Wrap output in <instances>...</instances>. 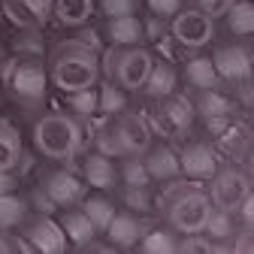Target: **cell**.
<instances>
[{
	"label": "cell",
	"instance_id": "1",
	"mask_svg": "<svg viewBox=\"0 0 254 254\" xmlns=\"http://www.w3.org/2000/svg\"><path fill=\"white\" fill-rule=\"evenodd\" d=\"M46 73H49V85H55L61 94L97 85L100 52L82 40H61L58 46H52L46 58Z\"/></svg>",
	"mask_w": 254,
	"mask_h": 254
},
{
	"label": "cell",
	"instance_id": "2",
	"mask_svg": "<svg viewBox=\"0 0 254 254\" xmlns=\"http://www.w3.org/2000/svg\"><path fill=\"white\" fill-rule=\"evenodd\" d=\"M164 194L157 197V206H161V218L164 224L173 227L179 236L182 233H200L206 218L212 212V200L206 194V188L200 182H190L185 176L164 182Z\"/></svg>",
	"mask_w": 254,
	"mask_h": 254
},
{
	"label": "cell",
	"instance_id": "3",
	"mask_svg": "<svg viewBox=\"0 0 254 254\" xmlns=\"http://www.w3.org/2000/svg\"><path fill=\"white\" fill-rule=\"evenodd\" d=\"M0 82H3L6 94L15 103H21L24 109H40L46 103V94H49V73H46L43 55H15V58H9Z\"/></svg>",
	"mask_w": 254,
	"mask_h": 254
},
{
	"label": "cell",
	"instance_id": "4",
	"mask_svg": "<svg viewBox=\"0 0 254 254\" xmlns=\"http://www.w3.org/2000/svg\"><path fill=\"white\" fill-rule=\"evenodd\" d=\"M30 139H34V148L49 161H67L82 145V124L70 112L55 109L34 121Z\"/></svg>",
	"mask_w": 254,
	"mask_h": 254
},
{
	"label": "cell",
	"instance_id": "5",
	"mask_svg": "<svg viewBox=\"0 0 254 254\" xmlns=\"http://www.w3.org/2000/svg\"><path fill=\"white\" fill-rule=\"evenodd\" d=\"M151 49L145 43L136 46H106L100 49V76L124 88L127 94H133L142 88L148 70H151Z\"/></svg>",
	"mask_w": 254,
	"mask_h": 254
},
{
	"label": "cell",
	"instance_id": "6",
	"mask_svg": "<svg viewBox=\"0 0 254 254\" xmlns=\"http://www.w3.org/2000/svg\"><path fill=\"white\" fill-rule=\"evenodd\" d=\"M167 21H170L167 24L170 37L182 49L200 52V49H206V46L215 43V18L209 12H203L200 6H194V3H182Z\"/></svg>",
	"mask_w": 254,
	"mask_h": 254
},
{
	"label": "cell",
	"instance_id": "7",
	"mask_svg": "<svg viewBox=\"0 0 254 254\" xmlns=\"http://www.w3.org/2000/svg\"><path fill=\"white\" fill-rule=\"evenodd\" d=\"M194 121H197L194 100L185 97V94H179V91H173V94H167V97L154 100L148 127H151V133H161L167 139H182L190 127H194Z\"/></svg>",
	"mask_w": 254,
	"mask_h": 254
},
{
	"label": "cell",
	"instance_id": "8",
	"mask_svg": "<svg viewBox=\"0 0 254 254\" xmlns=\"http://www.w3.org/2000/svg\"><path fill=\"white\" fill-rule=\"evenodd\" d=\"M206 194H209V200H212L215 209L233 212V209L251 194V176H248V170H245L242 164H236V161H230V164L221 161V167H218L215 176L209 179Z\"/></svg>",
	"mask_w": 254,
	"mask_h": 254
},
{
	"label": "cell",
	"instance_id": "9",
	"mask_svg": "<svg viewBox=\"0 0 254 254\" xmlns=\"http://www.w3.org/2000/svg\"><path fill=\"white\" fill-rule=\"evenodd\" d=\"M206 133L212 136V145L218 148V154H224L227 161H236L242 167H248V148H251V130L248 124L236 115L227 118H206Z\"/></svg>",
	"mask_w": 254,
	"mask_h": 254
},
{
	"label": "cell",
	"instance_id": "10",
	"mask_svg": "<svg viewBox=\"0 0 254 254\" xmlns=\"http://www.w3.org/2000/svg\"><path fill=\"white\" fill-rule=\"evenodd\" d=\"M109 130H112V139L118 145L121 154H142L151 142H154V133L148 127V118L139 115V112H118L112 118H106Z\"/></svg>",
	"mask_w": 254,
	"mask_h": 254
},
{
	"label": "cell",
	"instance_id": "11",
	"mask_svg": "<svg viewBox=\"0 0 254 254\" xmlns=\"http://www.w3.org/2000/svg\"><path fill=\"white\" fill-rule=\"evenodd\" d=\"M209 58L215 64V73L221 82L236 85L242 79H251V46H248V40L218 43Z\"/></svg>",
	"mask_w": 254,
	"mask_h": 254
},
{
	"label": "cell",
	"instance_id": "12",
	"mask_svg": "<svg viewBox=\"0 0 254 254\" xmlns=\"http://www.w3.org/2000/svg\"><path fill=\"white\" fill-rule=\"evenodd\" d=\"M21 236L27 239L24 245L30 251H43V254H61V251H67L70 242L67 236H64L61 224L52 218V215H34V218H24L21 221Z\"/></svg>",
	"mask_w": 254,
	"mask_h": 254
},
{
	"label": "cell",
	"instance_id": "13",
	"mask_svg": "<svg viewBox=\"0 0 254 254\" xmlns=\"http://www.w3.org/2000/svg\"><path fill=\"white\" fill-rule=\"evenodd\" d=\"M179 167H182V176L190 182H209L221 167V154L209 139H190L179 151Z\"/></svg>",
	"mask_w": 254,
	"mask_h": 254
},
{
	"label": "cell",
	"instance_id": "14",
	"mask_svg": "<svg viewBox=\"0 0 254 254\" xmlns=\"http://www.w3.org/2000/svg\"><path fill=\"white\" fill-rule=\"evenodd\" d=\"M40 188H43V194H46L58 209H64V206H76V203L88 194V185L82 182V176H76V173H70V170H64V167L49 170V173L43 176Z\"/></svg>",
	"mask_w": 254,
	"mask_h": 254
},
{
	"label": "cell",
	"instance_id": "15",
	"mask_svg": "<svg viewBox=\"0 0 254 254\" xmlns=\"http://www.w3.org/2000/svg\"><path fill=\"white\" fill-rule=\"evenodd\" d=\"M142 164L151 176V182H173L182 176V167H179V151L170 145V142H151L145 151H142Z\"/></svg>",
	"mask_w": 254,
	"mask_h": 254
},
{
	"label": "cell",
	"instance_id": "16",
	"mask_svg": "<svg viewBox=\"0 0 254 254\" xmlns=\"http://www.w3.org/2000/svg\"><path fill=\"white\" fill-rule=\"evenodd\" d=\"M79 176L88 188L94 190H109L118 185V167H115V157H106L100 151H91L82 157L79 164Z\"/></svg>",
	"mask_w": 254,
	"mask_h": 254
},
{
	"label": "cell",
	"instance_id": "17",
	"mask_svg": "<svg viewBox=\"0 0 254 254\" xmlns=\"http://www.w3.org/2000/svg\"><path fill=\"white\" fill-rule=\"evenodd\" d=\"M145 224L142 218L130 209H115V215L109 218V224L103 230V236L109 239V248H133L136 239L142 236Z\"/></svg>",
	"mask_w": 254,
	"mask_h": 254
},
{
	"label": "cell",
	"instance_id": "18",
	"mask_svg": "<svg viewBox=\"0 0 254 254\" xmlns=\"http://www.w3.org/2000/svg\"><path fill=\"white\" fill-rule=\"evenodd\" d=\"M103 40H106V46H136V43H145L142 18L136 12L106 15V21H103Z\"/></svg>",
	"mask_w": 254,
	"mask_h": 254
},
{
	"label": "cell",
	"instance_id": "19",
	"mask_svg": "<svg viewBox=\"0 0 254 254\" xmlns=\"http://www.w3.org/2000/svg\"><path fill=\"white\" fill-rule=\"evenodd\" d=\"M194 109H197V115L206 121V118H227V115H236V109H239V103H236V97L233 94H227L221 85H215V88H203V91H194Z\"/></svg>",
	"mask_w": 254,
	"mask_h": 254
},
{
	"label": "cell",
	"instance_id": "20",
	"mask_svg": "<svg viewBox=\"0 0 254 254\" xmlns=\"http://www.w3.org/2000/svg\"><path fill=\"white\" fill-rule=\"evenodd\" d=\"M179 79H182V73L176 70V64L173 61H151V70H148V76H145V82H142V88L139 91H145V97L148 100H161V97H167V94H173V91H179Z\"/></svg>",
	"mask_w": 254,
	"mask_h": 254
},
{
	"label": "cell",
	"instance_id": "21",
	"mask_svg": "<svg viewBox=\"0 0 254 254\" xmlns=\"http://www.w3.org/2000/svg\"><path fill=\"white\" fill-rule=\"evenodd\" d=\"M58 212H61L58 224H61V230H64V236H67V242H70V245L82 248V245H88L94 236H100L97 230H94V224L88 221V215H85L82 209L64 206V209H58Z\"/></svg>",
	"mask_w": 254,
	"mask_h": 254
},
{
	"label": "cell",
	"instance_id": "22",
	"mask_svg": "<svg viewBox=\"0 0 254 254\" xmlns=\"http://www.w3.org/2000/svg\"><path fill=\"white\" fill-rule=\"evenodd\" d=\"M236 230H239V224H236L233 212L212 206V212H209V218H206V224H203L200 233L212 242V251H227V242H230V236Z\"/></svg>",
	"mask_w": 254,
	"mask_h": 254
},
{
	"label": "cell",
	"instance_id": "23",
	"mask_svg": "<svg viewBox=\"0 0 254 254\" xmlns=\"http://www.w3.org/2000/svg\"><path fill=\"white\" fill-rule=\"evenodd\" d=\"M97 12L94 0H52V18L61 27H82Z\"/></svg>",
	"mask_w": 254,
	"mask_h": 254
},
{
	"label": "cell",
	"instance_id": "24",
	"mask_svg": "<svg viewBox=\"0 0 254 254\" xmlns=\"http://www.w3.org/2000/svg\"><path fill=\"white\" fill-rule=\"evenodd\" d=\"M182 76H185V85L194 88V91L221 85V79H218V73H215V64H212L209 55H194V58H188Z\"/></svg>",
	"mask_w": 254,
	"mask_h": 254
},
{
	"label": "cell",
	"instance_id": "25",
	"mask_svg": "<svg viewBox=\"0 0 254 254\" xmlns=\"http://www.w3.org/2000/svg\"><path fill=\"white\" fill-rule=\"evenodd\" d=\"M76 206L88 215V221L94 224V230H97V233H103V230H106L109 218H112V215H115V209H118V206H115V200H112V197H106L103 190H97V194H85Z\"/></svg>",
	"mask_w": 254,
	"mask_h": 254
},
{
	"label": "cell",
	"instance_id": "26",
	"mask_svg": "<svg viewBox=\"0 0 254 254\" xmlns=\"http://www.w3.org/2000/svg\"><path fill=\"white\" fill-rule=\"evenodd\" d=\"M97 115H103V118H112V115H118V112H124L127 106H130V97H127V91L124 88H118L115 82H109V79H97Z\"/></svg>",
	"mask_w": 254,
	"mask_h": 254
},
{
	"label": "cell",
	"instance_id": "27",
	"mask_svg": "<svg viewBox=\"0 0 254 254\" xmlns=\"http://www.w3.org/2000/svg\"><path fill=\"white\" fill-rule=\"evenodd\" d=\"M21 164V133L6 118H0V170H18Z\"/></svg>",
	"mask_w": 254,
	"mask_h": 254
},
{
	"label": "cell",
	"instance_id": "28",
	"mask_svg": "<svg viewBox=\"0 0 254 254\" xmlns=\"http://www.w3.org/2000/svg\"><path fill=\"white\" fill-rule=\"evenodd\" d=\"M61 97H64V112H70L76 121H88L97 115V88L94 85L79 88V91H67Z\"/></svg>",
	"mask_w": 254,
	"mask_h": 254
},
{
	"label": "cell",
	"instance_id": "29",
	"mask_svg": "<svg viewBox=\"0 0 254 254\" xmlns=\"http://www.w3.org/2000/svg\"><path fill=\"white\" fill-rule=\"evenodd\" d=\"M221 18H224L227 30L236 40H248L251 37V27H254V6H251V0H233Z\"/></svg>",
	"mask_w": 254,
	"mask_h": 254
},
{
	"label": "cell",
	"instance_id": "30",
	"mask_svg": "<svg viewBox=\"0 0 254 254\" xmlns=\"http://www.w3.org/2000/svg\"><path fill=\"white\" fill-rule=\"evenodd\" d=\"M0 15H3L6 24L15 27V30H34V27L46 24L34 9L24 3V0H0Z\"/></svg>",
	"mask_w": 254,
	"mask_h": 254
},
{
	"label": "cell",
	"instance_id": "31",
	"mask_svg": "<svg viewBox=\"0 0 254 254\" xmlns=\"http://www.w3.org/2000/svg\"><path fill=\"white\" fill-rule=\"evenodd\" d=\"M118 161L121 164H115V167H118L121 188H151L154 185L148 170H145V164H142V154H121Z\"/></svg>",
	"mask_w": 254,
	"mask_h": 254
},
{
	"label": "cell",
	"instance_id": "32",
	"mask_svg": "<svg viewBox=\"0 0 254 254\" xmlns=\"http://www.w3.org/2000/svg\"><path fill=\"white\" fill-rule=\"evenodd\" d=\"M30 215V203L18 197V190L0 194V230H15L21 227V221Z\"/></svg>",
	"mask_w": 254,
	"mask_h": 254
},
{
	"label": "cell",
	"instance_id": "33",
	"mask_svg": "<svg viewBox=\"0 0 254 254\" xmlns=\"http://www.w3.org/2000/svg\"><path fill=\"white\" fill-rule=\"evenodd\" d=\"M133 248H139V251H164V254H170V251H179V233L173 230V227H167V224H161V227H151V230H142V236L136 239V245Z\"/></svg>",
	"mask_w": 254,
	"mask_h": 254
},
{
	"label": "cell",
	"instance_id": "34",
	"mask_svg": "<svg viewBox=\"0 0 254 254\" xmlns=\"http://www.w3.org/2000/svg\"><path fill=\"white\" fill-rule=\"evenodd\" d=\"M121 200H124V209L130 212H148L151 209V188H121Z\"/></svg>",
	"mask_w": 254,
	"mask_h": 254
},
{
	"label": "cell",
	"instance_id": "35",
	"mask_svg": "<svg viewBox=\"0 0 254 254\" xmlns=\"http://www.w3.org/2000/svg\"><path fill=\"white\" fill-rule=\"evenodd\" d=\"M103 15H127L139 9V0H94Z\"/></svg>",
	"mask_w": 254,
	"mask_h": 254
},
{
	"label": "cell",
	"instance_id": "36",
	"mask_svg": "<svg viewBox=\"0 0 254 254\" xmlns=\"http://www.w3.org/2000/svg\"><path fill=\"white\" fill-rule=\"evenodd\" d=\"M94 145H97V151L106 154V157H121V151H118V145H115V139H112L109 124H103L100 130H97V136H94Z\"/></svg>",
	"mask_w": 254,
	"mask_h": 254
},
{
	"label": "cell",
	"instance_id": "37",
	"mask_svg": "<svg viewBox=\"0 0 254 254\" xmlns=\"http://www.w3.org/2000/svg\"><path fill=\"white\" fill-rule=\"evenodd\" d=\"M142 3H145V9L151 12V15H161V18H170L182 3H185V0H142Z\"/></svg>",
	"mask_w": 254,
	"mask_h": 254
},
{
	"label": "cell",
	"instance_id": "38",
	"mask_svg": "<svg viewBox=\"0 0 254 254\" xmlns=\"http://www.w3.org/2000/svg\"><path fill=\"white\" fill-rule=\"evenodd\" d=\"M9 190H18V176L15 170H0V194H9Z\"/></svg>",
	"mask_w": 254,
	"mask_h": 254
},
{
	"label": "cell",
	"instance_id": "39",
	"mask_svg": "<svg viewBox=\"0 0 254 254\" xmlns=\"http://www.w3.org/2000/svg\"><path fill=\"white\" fill-rule=\"evenodd\" d=\"M24 3L34 9L43 21H49V18H52V0H24Z\"/></svg>",
	"mask_w": 254,
	"mask_h": 254
},
{
	"label": "cell",
	"instance_id": "40",
	"mask_svg": "<svg viewBox=\"0 0 254 254\" xmlns=\"http://www.w3.org/2000/svg\"><path fill=\"white\" fill-rule=\"evenodd\" d=\"M15 248H18V242L9 239L6 230H0V254H9V251H15Z\"/></svg>",
	"mask_w": 254,
	"mask_h": 254
},
{
	"label": "cell",
	"instance_id": "41",
	"mask_svg": "<svg viewBox=\"0 0 254 254\" xmlns=\"http://www.w3.org/2000/svg\"><path fill=\"white\" fill-rule=\"evenodd\" d=\"M0 103H3V91H0Z\"/></svg>",
	"mask_w": 254,
	"mask_h": 254
}]
</instances>
